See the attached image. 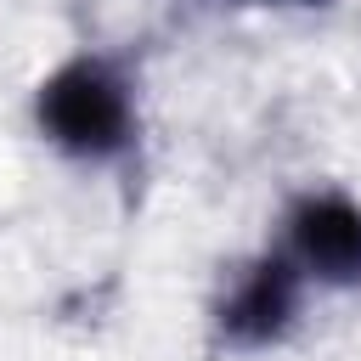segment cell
<instances>
[{
	"instance_id": "6da1fadb",
	"label": "cell",
	"mask_w": 361,
	"mask_h": 361,
	"mask_svg": "<svg viewBox=\"0 0 361 361\" xmlns=\"http://www.w3.org/2000/svg\"><path fill=\"white\" fill-rule=\"evenodd\" d=\"M39 124L56 147L85 152V158H107L124 147L130 135V102L124 85L102 68V62H68L62 73L45 79L39 90Z\"/></svg>"
},
{
	"instance_id": "7a4b0ae2",
	"label": "cell",
	"mask_w": 361,
	"mask_h": 361,
	"mask_svg": "<svg viewBox=\"0 0 361 361\" xmlns=\"http://www.w3.org/2000/svg\"><path fill=\"white\" fill-rule=\"evenodd\" d=\"M293 254L305 271L327 282H355L361 276V209L344 197H310L293 214Z\"/></svg>"
},
{
	"instance_id": "3957f363",
	"label": "cell",
	"mask_w": 361,
	"mask_h": 361,
	"mask_svg": "<svg viewBox=\"0 0 361 361\" xmlns=\"http://www.w3.org/2000/svg\"><path fill=\"white\" fill-rule=\"evenodd\" d=\"M293 316V265L288 259H265L248 271V282L231 293L226 305V333L243 344H265L288 327Z\"/></svg>"
}]
</instances>
